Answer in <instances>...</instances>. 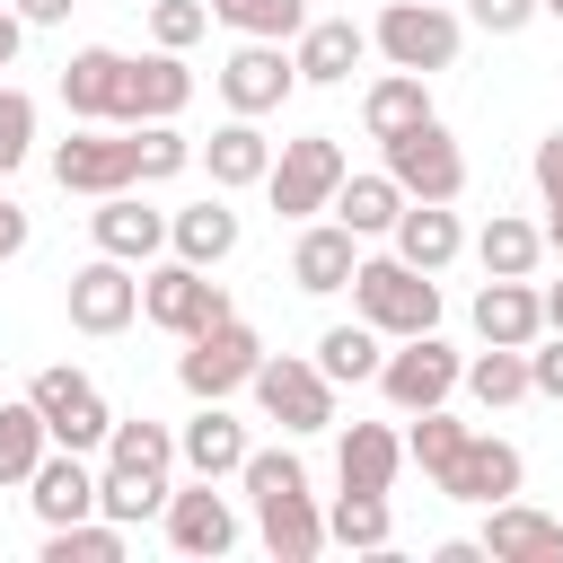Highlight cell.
Wrapping results in <instances>:
<instances>
[{"mask_svg":"<svg viewBox=\"0 0 563 563\" xmlns=\"http://www.w3.org/2000/svg\"><path fill=\"white\" fill-rule=\"evenodd\" d=\"M123 53L114 44H79L70 62H62V106L79 114V123H123Z\"/></svg>","mask_w":563,"mask_h":563,"instance_id":"e0dca14e","label":"cell"},{"mask_svg":"<svg viewBox=\"0 0 563 563\" xmlns=\"http://www.w3.org/2000/svg\"><path fill=\"white\" fill-rule=\"evenodd\" d=\"M457 387H466V352H449L440 325H431V334H405V343L378 361V396H387L396 413H431V405H449Z\"/></svg>","mask_w":563,"mask_h":563,"instance_id":"277c9868","label":"cell"},{"mask_svg":"<svg viewBox=\"0 0 563 563\" xmlns=\"http://www.w3.org/2000/svg\"><path fill=\"white\" fill-rule=\"evenodd\" d=\"M369 44L396 62V70H449L457 62V18H449V0H387L378 9V26H369Z\"/></svg>","mask_w":563,"mask_h":563,"instance_id":"ba28073f","label":"cell"},{"mask_svg":"<svg viewBox=\"0 0 563 563\" xmlns=\"http://www.w3.org/2000/svg\"><path fill=\"white\" fill-rule=\"evenodd\" d=\"M132 150H141V185H167V176L194 167V141L176 132V114L167 123H132Z\"/></svg>","mask_w":563,"mask_h":563,"instance_id":"74e56055","label":"cell"},{"mask_svg":"<svg viewBox=\"0 0 563 563\" xmlns=\"http://www.w3.org/2000/svg\"><path fill=\"white\" fill-rule=\"evenodd\" d=\"M62 299H70V325H79V334H123V325L141 317V282H132V264H123V255L79 264Z\"/></svg>","mask_w":563,"mask_h":563,"instance_id":"4fadbf2b","label":"cell"},{"mask_svg":"<svg viewBox=\"0 0 563 563\" xmlns=\"http://www.w3.org/2000/svg\"><path fill=\"white\" fill-rule=\"evenodd\" d=\"M185 97H194V70H185V53H167V44L123 70V123H167V114H185Z\"/></svg>","mask_w":563,"mask_h":563,"instance_id":"44dd1931","label":"cell"},{"mask_svg":"<svg viewBox=\"0 0 563 563\" xmlns=\"http://www.w3.org/2000/svg\"><path fill=\"white\" fill-rule=\"evenodd\" d=\"M141 317L185 343V334H202V325H220V317H238V308H229L220 282H202V264L176 255V264H150V273H141Z\"/></svg>","mask_w":563,"mask_h":563,"instance_id":"52a82bcc","label":"cell"},{"mask_svg":"<svg viewBox=\"0 0 563 563\" xmlns=\"http://www.w3.org/2000/svg\"><path fill=\"white\" fill-rule=\"evenodd\" d=\"M255 369H264V343H255L246 317H220V325L185 334V361H176V378H185L194 405H202V396H238V387H255Z\"/></svg>","mask_w":563,"mask_h":563,"instance_id":"8992f818","label":"cell"},{"mask_svg":"<svg viewBox=\"0 0 563 563\" xmlns=\"http://www.w3.org/2000/svg\"><path fill=\"white\" fill-rule=\"evenodd\" d=\"M457 440H466V422H449V413L431 405V413H413V431H405V457H413L422 475H440V466L457 457Z\"/></svg>","mask_w":563,"mask_h":563,"instance_id":"60d3db41","label":"cell"},{"mask_svg":"<svg viewBox=\"0 0 563 563\" xmlns=\"http://www.w3.org/2000/svg\"><path fill=\"white\" fill-rule=\"evenodd\" d=\"M528 387L563 405V334H554V325H545V343H528Z\"/></svg>","mask_w":563,"mask_h":563,"instance_id":"f6af8a7d","label":"cell"},{"mask_svg":"<svg viewBox=\"0 0 563 563\" xmlns=\"http://www.w3.org/2000/svg\"><path fill=\"white\" fill-rule=\"evenodd\" d=\"M519 475H528V466H519V449H510V440L466 431V440H457V457H449L431 484H440L449 501H484V510H493V501H510V493H519Z\"/></svg>","mask_w":563,"mask_h":563,"instance_id":"5bb4252c","label":"cell"},{"mask_svg":"<svg viewBox=\"0 0 563 563\" xmlns=\"http://www.w3.org/2000/svg\"><path fill=\"white\" fill-rule=\"evenodd\" d=\"M9 9H18L26 26H62V18H70V0H9Z\"/></svg>","mask_w":563,"mask_h":563,"instance_id":"c3c4849f","label":"cell"},{"mask_svg":"<svg viewBox=\"0 0 563 563\" xmlns=\"http://www.w3.org/2000/svg\"><path fill=\"white\" fill-rule=\"evenodd\" d=\"M457 246H466V229H457V211H449V202H405V220H396V255H405L413 273L457 264Z\"/></svg>","mask_w":563,"mask_h":563,"instance_id":"484cf974","label":"cell"},{"mask_svg":"<svg viewBox=\"0 0 563 563\" xmlns=\"http://www.w3.org/2000/svg\"><path fill=\"white\" fill-rule=\"evenodd\" d=\"M35 150V97L26 88H0V176H18Z\"/></svg>","mask_w":563,"mask_h":563,"instance_id":"b9f144b4","label":"cell"},{"mask_svg":"<svg viewBox=\"0 0 563 563\" xmlns=\"http://www.w3.org/2000/svg\"><path fill=\"white\" fill-rule=\"evenodd\" d=\"M466 387H475V405H484V413H501V405L537 396V387H528V352H519V343H484V352L466 361Z\"/></svg>","mask_w":563,"mask_h":563,"instance_id":"836d02e7","label":"cell"},{"mask_svg":"<svg viewBox=\"0 0 563 563\" xmlns=\"http://www.w3.org/2000/svg\"><path fill=\"white\" fill-rule=\"evenodd\" d=\"M202 158H211V185H264L273 176V141L255 132V114H238V123H220L211 141H202Z\"/></svg>","mask_w":563,"mask_h":563,"instance_id":"83f0119b","label":"cell"},{"mask_svg":"<svg viewBox=\"0 0 563 563\" xmlns=\"http://www.w3.org/2000/svg\"><path fill=\"white\" fill-rule=\"evenodd\" d=\"M537 194H545V211H563V132L537 141Z\"/></svg>","mask_w":563,"mask_h":563,"instance_id":"bcb514c9","label":"cell"},{"mask_svg":"<svg viewBox=\"0 0 563 563\" xmlns=\"http://www.w3.org/2000/svg\"><path fill=\"white\" fill-rule=\"evenodd\" d=\"M88 238H97V255L150 264V255L167 246V211H150V202L123 185V194H97V211H88Z\"/></svg>","mask_w":563,"mask_h":563,"instance_id":"ac0fdd59","label":"cell"},{"mask_svg":"<svg viewBox=\"0 0 563 563\" xmlns=\"http://www.w3.org/2000/svg\"><path fill=\"white\" fill-rule=\"evenodd\" d=\"M466 18H475L484 35H519V26L545 18V9H537V0H466Z\"/></svg>","mask_w":563,"mask_h":563,"instance_id":"ee69618b","label":"cell"},{"mask_svg":"<svg viewBox=\"0 0 563 563\" xmlns=\"http://www.w3.org/2000/svg\"><path fill=\"white\" fill-rule=\"evenodd\" d=\"M396 466H405V440H396L387 422H352V431H343V449H334V475H343V484H361V493H387V484H396Z\"/></svg>","mask_w":563,"mask_h":563,"instance_id":"f546056e","label":"cell"},{"mask_svg":"<svg viewBox=\"0 0 563 563\" xmlns=\"http://www.w3.org/2000/svg\"><path fill=\"white\" fill-rule=\"evenodd\" d=\"M475 255H484V273H537V255H545V229H528V220L493 211V220H484V238H475Z\"/></svg>","mask_w":563,"mask_h":563,"instance_id":"d590c367","label":"cell"},{"mask_svg":"<svg viewBox=\"0 0 563 563\" xmlns=\"http://www.w3.org/2000/svg\"><path fill=\"white\" fill-rule=\"evenodd\" d=\"M9 255H26V211L0 194V264H9Z\"/></svg>","mask_w":563,"mask_h":563,"instance_id":"7dc6e473","label":"cell"},{"mask_svg":"<svg viewBox=\"0 0 563 563\" xmlns=\"http://www.w3.org/2000/svg\"><path fill=\"white\" fill-rule=\"evenodd\" d=\"M545 255H563V211H545Z\"/></svg>","mask_w":563,"mask_h":563,"instance_id":"816d5d0a","label":"cell"},{"mask_svg":"<svg viewBox=\"0 0 563 563\" xmlns=\"http://www.w3.org/2000/svg\"><path fill=\"white\" fill-rule=\"evenodd\" d=\"M537 9H545V18H563V0H537Z\"/></svg>","mask_w":563,"mask_h":563,"instance_id":"f5cc1de1","label":"cell"},{"mask_svg":"<svg viewBox=\"0 0 563 563\" xmlns=\"http://www.w3.org/2000/svg\"><path fill=\"white\" fill-rule=\"evenodd\" d=\"M334 220L352 229V238H396V220H405V185L378 167V176H343L334 185Z\"/></svg>","mask_w":563,"mask_h":563,"instance_id":"d4e9b609","label":"cell"},{"mask_svg":"<svg viewBox=\"0 0 563 563\" xmlns=\"http://www.w3.org/2000/svg\"><path fill=\"white\" fill-rule=\"evenodd\" d=\"M167 545L176 554H229L238 545V510H229V493H211V475L167 493Z\"/></svg>","mask_w":563,"mask_h":563,"instance_id":"d6986e66","label":"cell"},{"mask_svg":"<svg viewBox=\"0 0 563 563\" xmlns=\"http://www.w3.org/2000/svg\"><path fill=\"white\" fill-rule=\"evenodd\" d=\"M202 26H211V9H202V0H150V44L185 53V44H202Z\"/></svg>","mask_w":563,"mask_h":563,"instance_id":"7bdbcfd3","label":"cell"},{"mask_svg":"<svg viewBox=\"0 0 563 563\" xmlns=\"http://www.w3.org/2000/svg\"><path fill=\"white\" fill-rule=\"evenodd\" d=\"M167 493H176V484H158V475H97V510L123 519V528L150 519V510H167Z\"/></svg>","mask_w":563,"mask_h":563,"instance_id":"ab89813d","label":"cell"},{"mask_svg":"<svg viewBox=\"0 0 563 563\" xmlns=\"http://www.w3.org/2000/svg\"><path fill=\"white\" fill-rule=\"evenodd\" d=\"M343 176H352V167H343V141H334V132H299V141H282L264 194H273L282 220H317V211H334V185H343Z\"/></svg>","mask_w":563,"mask_h":563,"instance_id":"3957f363","label":"cell"},{"mask_svg":"<svg viewBox=\"0 0 563 563\" xmlns=\"http://www.w3.org/2000/svg\"><path fill=\"white\" fill-rule=\"evenodd\" d=\"M255 405L282 422V431H325L334 422V378L317 369V361H299V352H264V369H255Z\"/></svg>","mask_w":563,"mask_h":563,"instance_id":"30bf717a","label":"cell"},{"mask_svg":"<svg viewBox=\"0 0 563 563\" xmlns=\"http://www.w3.org/2000/svg\"><path fill=\"white\" fill-rule=\"evenodd\" d=\"M378 343H387V334H378L369 317H352V325H325V334H317V369H325L334 387H361V378H378V361H387Z\"/></svg>","mask_w":563,"mask_h":563,"instance_id":"1f68e13d","label":"cell"},{"mask_svg":"<svg viewBox=\"0 0 563 563\" xmlns=\"http://www.w3.org/2000/svg\"><path fill=\"white\" fill-rule=\"evenodd\" d=\"M545 325L563 334V282H545Z\"/></svg>","mask_w":563,"mask_h":563,"instance_id":"f907efd6","label":"cell"},{"mask_svg":"<svg viewBox=\"0 0 563 563\" xmlns=\"http://www.w3.org/2000/svg\"><path fill=\"white\" fill-rule=\"evenodd\" d=\"M475 334L528 352V343L545 334V290H537L528 273H484V290H475Z\"/></svg>","mask_w":563,"mask_h":563,"instance_id":"9a60e30c","label":"cell"},{"mask_svg":"<svg viewBox=\"0 0 563 563\" xmlns=\"http://www.w3.org/2000/svg\"><path fill=\"white\" fill-rule=\"evenodd\" d=\"M18 44H26V18H18V9H0V70L18 62Z\"/></svg>","mask_w":563,"mask_h":563,"instance_id":"681fc988","label":"cell"},{"mask_svg":"<svg viewBox=\"0 0 563 563\" xmlns=\"http://www.w3.org/2000/svg\"><path fill=\"white\" fill-rule=\"evenodd\" d=\"M53 185H62V194H123V185H141L132 123H123V132H70V141L53 150Z\"/></svg>","mask_w":563,"mask_h":563,"instance_id":"8fae6325","label":"cell"},{"mask_svg":"<svg viewBox=\"0 0 563 563\" xmlns=\"http://www.w3.org/2000/svg\"><path fill=\"white\" fill-rule=\"evenodd\" d=\"M167 246H176L185 264H202V273H211V264H229V255H238V211L211 194V202H194V211H176V220H167Z\"/></svg>","mask_w":563,"mask_h":563,"instance_id":"f1b7e54d","label":"cell"},{"mask_svg":"<svg viewBox=\"0 0 563 563\" xmlns=\"http://www.w3.org/2000/svg\"><path fill=\"white\" fill-rule=\"evenodd\" d=\"M176 457H185L194 475H211V484H220V475H238V466H246V422H238L220 396H202V413L176 431Z\"/></svg>","mask_w":563,"mask_h":563,"instance_id":"7402d4cb","label":"cell"},{"mask_svg":"<svg viewBox=\"0 0 563 563\" xmlns=\"http://www.w3.org/2000/svg\"><path fill=\"white\" fill-rule=\"evenodd\" d=\"M44 563H123V519H70V528H44Z\"/></svg>","mask_w":563,"mask_h":563,"instance_id":"8d00e7d4","label":"cell"},{"mask_svg":"<svg viewBox=\"0 0 563 563\" xmlns=\"http://www.w3.org/2000/svg\"><path fill=\"white\" fill-rule=\"evenodd\" d=\"M361 53H369V35L352 26V18H317V26H299V79L308 88H343L352 70H361Z\"/></svg>","mask_w":563,"mask_h":563,"instance_id":"cb8c5ba5","label":"cell"},{"mask_svg":"<svg viewBox=\"0 0 563 563\" xmlns=\"http://www.w3.org/2000/svg\"><path fill=\"white\" fill-rule=\"evenodd\" d=\"M352 308L378 325V334H431L440 325V282L431 273H413L405 255H361V273H352Z\"/></svg>","mask_w":563,"mask_h":563,"instance_id":"7a4b0ae2","label":"cell"},{"mask_svg":"<svg viewBox=\"0 0 563 563\" xmlns=\"http://www.w3.org/2000/svg\"><path fill=\"white\" fill-rule=\"evenodd\" d=\"M211 18H220V26H238V35H273V44L308 26V9H299V0H211Z\"/></svg>","mask_w":563,"mask_h":563,"instance_id":"f35d334b","label":"cell"},{"mask_svg":"<svg viewBox=\"0 0 563 563\" xmlns=\"http://www.w3.org/2000/svg\"><path fill=\"white\" fill-rule=\"evenodd\" d=\"M246 501H255V537H264V554H282V563H308V554H325L334 537H325V510H317V493H308V466L290 457V449H246Z\"/></svg>","mask_w":563,"mask_h":563,"instance_id":"6da1fadb","label":"cell"},{"mask_svg":"<svg viewBox=\"0 0 563 563\" xmlns=\"http://www.w3.org/2000/svg\"><path fill=\"white\" fill-rule=\"evenodd\" d=\"M325 537H334V545H352V554H378V545L396 537V510H387V493H361V484H343V493H334V510H325Z\"/></svg>","mask_w":563,"mask_h":563,"instance_id":"d6a6232c","label":"cell"},{"mask_svg":"<svg viewBox=\"0 0 563 563\" xmlns=\"http://www.w3.org/2000/svg\"><path fill=\"white\" fill-rule=\"evenodd\" d=\"M361 123H369V141H396V132L431 123V88H422V70H387V79H369Z\"/></svg>","mask_w":563,"mask_h":563,"instance_id":"4316f807","label":"cell"},{"mask_svg":"<svg viewBox=\"0 0 563 563\" xmlns=\"http://www.w3.org/2000/svg\"><path fill=\"white\" fill-rule=\"evenodd\" d=\"M484 554H493V563H563V519H545V510H528V501H493Z\"/></svg>","mask_w":563,"mask_h":563,"instance_id":"603a6c76","label":"cell"},{"mask_svg":"<svg viewBox=\"0 0 563 563\" xmlns=\"http://www.w3.org/2000/svg\"><path fill=\"white\" fill-rule=\"evenodd\" d=\"M26 501H35L44 528L97 519V466H88V449H44V466L26 475Z\"/></svg>","mask_w":563,"mask_h":563,"instance_id":"2e32d148","label":"cell"},{"mask_svg":"<svg viewBox=\"0 0 563 563\" xmlns=\"http://www.w3.org/2000/svg\"><path fill=\"white\" fill-rule=\"evenodd\" d=\"M44 449H53V431H44V413H35V396H18V405H0V484H26V475L44 466Z\"/></svg>","mask_w":563,"mask_h":563,"instance_id":"e575fe53","label":"cell"},{"mask_svg":"<svg viewBox=\"0 0 563 563\" xmlns=\"http://www.w3.org/2000/svg\"><path fill=\"white\" fill-rule=\"evenodd\" d=\"M35 413H44V431H53V449H106V431H114V413H106V396H97V378L88 369H70V361H53V369H35Z\"/></svg>","mask_w":563,"mask_h":563,"instance_id":"9c48e42d","label":"cell"},{"mask_svg":"<svg viewBox=\"0 0 563 563\" xmlns=\"http://www.w3.org/2000/svg\"><path fill=\"white\" fill-rule=\"evenodd\" d=\"M290 88H299V62H290L273 35H246V44L220 62V97H229V114H273Z\"/></svg>","mask_w":563,"mask_h":563,"instance_id":"7c38bea8","label":"cell"},{"mask_svg":"<svg viewBox=\"0 0 563 563\" xmlns=\"http://www.w3.org/2000/svg\"><path fill=\"white\" fill-rule=\"evenodd\" d=\"M167 466H176V431H167V422L132 413V422L106 431V475H158V484H167Z\"/></svg>","mask_w":563,"mask_h":563,"instance_id":"4dcf8cb0","label":"cell"},{"mask_svg":"<svg viewBox=\"0 0 563 563\" xmlns=\"http://www.w3.org/2000/svg\"><path fill=\"white\" fill-rule=\"evenodd\" d=\"M378 150H387V176L405 185V202H457L466 194V150H457V132L440 114L396 132V141H378Z\"/></svg>","mask_w":563,"mask_h":563,"instance_id":"5b68a950","label":"cell"},{"mask_svg":"<svg viewBox=\"0 0 563 563\" xmlns=\"http://www.w3.org/2000/svg\"><path fill=\"white\" fill-rule=\"evenodd\" d=\"M352 273H361V238L343 220H308L299 246H290V282L308 299H325V290H352Z\"/></svg>","mask_w":563,"mask_h":563,"instance_id":"ffe728a7","label":"cell"}]
</instances>
